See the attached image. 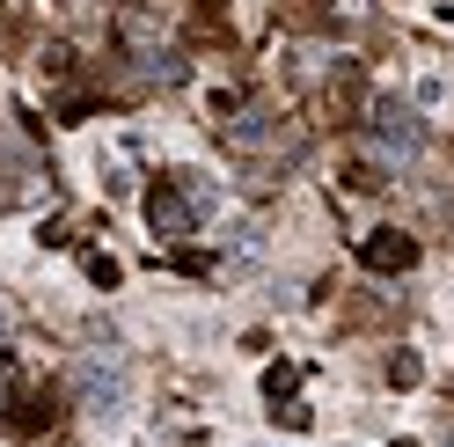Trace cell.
Here are the masks:
<instances>
[{
	"instance_id": "cell-1",
	"label": "cell",
	"mask_w": 454,
	"mask_h": 447,
	"mask_svg": "<svg viewBox=\"0 0 454 447\" xmlns=\"http://www.w3.org/2000/svg\"><path fill=\"white\" fill-rule=\"evenodd\" d=\"M425 147V118L411 103H374L366 110V169H403Z\"/></svg>"
},
{
	"instance_id": "cell-2",
	"label": "cell",
	"mask_w": 454,
	"mask_h": 447,
	"mask_svg": "<svg viewBox=\"0 0 454 447\" xmlns=\"http://www.w3.org/2000/svg\"><path fill=\"white\" fill-rule=\"evenodd\" d=\"M74 396L89 418H125V396H132V381H125V359L118 352H89L74 367Z\"/></svg>"
},
{
	"instance_id": "cell-3",
	"label": "cell",
	"mask_w": 454,
	"mask_h": 447,
	"mask_svg": "<svg viewBox=\"0 0 454 447\" xmlns=\"http://www.w3.org/2000/svg\"><path fill=\"white\" fill-rule=\"evenodd\" d=\"M147 228H154L161 242H191L198 206L184 199V184H154V191H147Z\"/></svg>"
},
{
	"instance_id": "cell-4",
	"label": "cell",
	"mask_w": 454,
	"mask_h": 447,
	"mask_svg": "<svg viewBox=\"0 0 454 447\" xmlns=\"http://www.w3.org/2000/svg\"><path fill=\"white\" fill-rule=\"evenodd\" d=\"M359 264H366V271H411V264H418V242L395 235V228H381V235L359 242Z\"/></svg>"
},
{
	"instance_id": "cell-5",
	"label": "cell",
	"mask_w": 454,
	"mask_h": 447,
	"mask_svg": "<svg viewBox=\"0 0 454 447\" xmlns=\"http://www.w3.org/2000/svg\"><path fill=\"white\" fill-rule=\"evenodd\" d=\"M418 374H425V367H418V352H395V359H388V381H395V388H411Z\"/></svg>"
},
{
	"instance_id": "cell-6",
	"label": "cell",
	"mask_w": 454,
	"mask_h": 447,
	"mask_svg": "<svg viewBox=\"0 0 454 447\" xmlns=\"http://www.w3.org/2000/svg\"><path fill=\"white\" fill-rule=\"evenodd\" d=\"M0 338H8V309H0Z\"/></svg>"
}]
</instances>
